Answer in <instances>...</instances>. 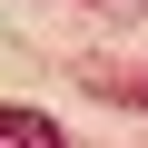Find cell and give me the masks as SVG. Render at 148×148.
<instances>
[{
	"mask_svg": "<svg viewBox=\"0 0 148 148\" xmlns=\"http://www.w3.org/2000/svg\"><path fill=\"white\" fill-rule=\"evenodd\" d=\"M128 99H138V109H148V79H138V89H128Z\"/></svg>",
	"mask_w": 148,
	"mask_h": 148,
	"instance_id": "2",
	"label": "cell"
},
{
	"mask_svg": "<svg viewBox=\"0 0 148 148\" xmlns=\"http://www.w3.org/2000/svg\"><path fill=\"white\" fill-rule=\"evenodd\" d=\"M0 148H59V119H40V109H0Z\"/></svg>",
	"mask_w": 148,
	"mask_h": 148,
	"instance_id": "1",
	"label": "cell"
}]
</instances>
